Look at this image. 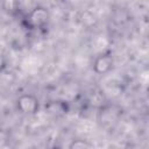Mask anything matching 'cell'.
Returning a JSON list of instances; mask_svg holds the SVG:
<instances>
[{
	"label": "cell",
	"instance_id": "cell-1",
	"mask_svg": "<svg viewBox=\"0 0 149 149\" xmlns=\"http://www.w3.org/2000/svg\"><path fill=\"white\" fill-rule=\"evenodd\" d=\"M16 108L23 114H35L40 109V101L34 94L24 93L16 99Z\"/></svg>",
	"mask_w": 149,
	"mask_h": 149
},
{
	"label": "cell",
	"instance_id": "cell-2",
	"mask_svg": "<svg viewBox=\"0 0 149 149\" xmlns=\"http://www.w3.org/2000/svg\"><path fill=\"white\" fill-rule=\"evenodd\" d=\"M49 13L44 7H36L27 15V23L31 28H40L48 22Z\"/></svg>",
	"mask_w": 149,
	"mask_h": 149
},
{
	"label": "cell",
	"instance_id": "cell-3",
	"mask_svg": "<svg viewBox=\"0 0 149 149\" xmlns=\"http://www.w3.org/2000/svg\"><path fill=\"white\" fill-rule=\"evenodd\" d=\"M113 57L109 54H101L93 61V71L97 74H105L113 69Z\"/></svg>",
	"mask_w": 149,
	"mask_h": 149
},
{
	"label": "cell",
	"instance_id": "cell-4",
	"mask_svg": "<svg viewBox=\"0 0 149 149\" xmlns=\"http://www.w3.org/2000/svg\"><path fill=\"white\" fill-rule=\"evenodd\" d=\"M68 149H93L92 144L84 139H74L70 142Z\"/></svg>",
	"mask_w": 149,
	"mask_h": 149
}]
</instances>
